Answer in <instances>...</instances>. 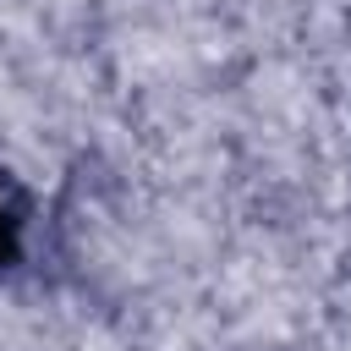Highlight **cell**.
Listing matches in <instances>:
<instances>
[{"instance_id":"1","label":"cell","mask_w":351,"mask_h":351,"mask_svg":"<svg viewBox=\"0 0 351 351\" xmlns=\"http://www.w3.org/2000/svg\"><path fill=\"white\" fill-rule=\"evenodd\" d=\"M11 252H16V236H11V219L0 214V258H11Z\"/></svg>"}]
</instances>
